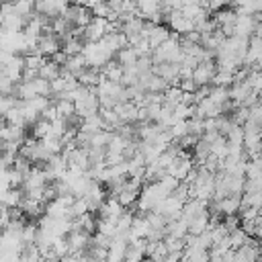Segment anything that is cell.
<instances>
[{"mask_svg": "<svg viewBox=\"0 0 262 262\" xmlns=\"http://www.w3.org/2000/svg\"><path fill=\"white\" fill-rule=\"evenodd\" d=\"M182 47H180V39L178 33H172L170 39H166L164 43H160L154 51H151V59L154 63H162V61H170V63H180L182 61Z\"/></svg>", "mask_w": 262, "mask_h": 262, "instance_id": "6da1fadb", "label": "cell"}, {"mask_svg": "<svg viewBox=\"0 0 262 262\" xmlns=\"http://www.w3.org/2000/svg\"><path fill=\"white\" fill-rule=\"evenodd\" d=\"M86 59L88 68H102L108 59H113V51L104 45V41H84L82 43V51H80Z\"/></svg>", "mask_w": 262, "mask_h": 262, "instance_id": "7a4b0ae2", "label": "cell"}, {"mask_svg": "<svg viewBox=\"0 0 262 262\" xmlns=\"http://www.w3.org/2000/svg\"><path fill=\"white\" fill-rule=\"evenodd\" d=\"M194 168H192V158L184 151V149H180L178 154H176V158L170 162V166H168V174H172L174 178H178V180H184L190 172H192Z\"/></svg>", "mask_w": 262, "mask_h": 262, "instance_id": "3957f363", "label": "cell"}, {"mask_svg": "<svg viewBox=\"0 0 262 262\" xmlns=\"http://www.w3.org/2000/svg\"><path fill=\"white\" fill-rule=\"evenodd\" d=\"M111 29V20L104 16H92L90 23L84 27V41H100Z\"/></svg>", "mask_w": 262, "mask_h": 262, "instance_id": "277c9868", "label": "cell"}, {"mask_svg": "<svg viewBox=\"0 0 262 262\" xmlns=\"http://www.w3.org/2000/svg\"><path fill=\"white\" fill-rule=\"evenodd\" d=\"M215 72H217V63H213V59H205V61L194 66L192 80H194L196 86H207V84H211Z\"/></svg>", "mask_w": 262, "mask_h": 262, "instance_id": "5b68a950", "label": "cell"}, {"mask_svg": "<svg viewBox=\"0 0 262 262\" xmlns=\"http://www.w3.org/2000/svg\"><path fill=\"white\" fill-rule=\"evenodd\" d=\"M59 49H61V45H59L57 37H55L51 31H45L43 35H39V41H37L35 51H39L43 57H51V55L57 53Z\"/></svg>", "mask_w": 262, "mask_h": 262, "instance_id": "8992f818", "label": "cell"}, {"mask_svg": "<svg viewBox=\"0 0 262 262\" xmlns=\"http://www.w3.org/2000/svg\"><path fill=\"white\" fill-rule=\"evenodd\" d=\"M125 211V207L119 203V199L113 194V196H108V199H104L102 201V205L98 207V217H102V219H111V221H117L119 219V215Z\"/></svg>", "mask_w": 262, "mask_h": 262, "instance_id": "52a82bcc", "label": "cell"}, {"mask_svg": "<svg viewBox=\"0 0 262 262\" xmlns=\"http://www.w3.org/2000/svg\"><path fill=\"white\" fill-rule=\"evenodd\" d=\"M127 239L121 237V235H115L111 237L108 246H106V260H113V262H119V260H125V252H127Z\"/></svg>", "mask_w": 262, "mask_h": 262, "instance_id": "ba28073f", "label": "cell"}, {"mask_svg": "<svg viewBox=\"0 0 262 262\" xmlns=\"http://www.w3.org/2000/svg\"><path fill=\"white\" fill-rule=\"evenodd\" d=\"M254 27H256L254 14H237V18L233 23V35L252 37L254 35Z\"/></svg>", "mask_w": 262, "mask_h": 262, "instance_id": "9c48e42d", "label": "cell"}, {"mask_svg": "<svg viewBox=\"0 0 262 262\" xmlns=\"http://www.w3.org/2000/svg\"><path fill=\"white\" fill-rule=\"evenodd\" d=\"M86 68H88V66H86V59H84V55H82V53L68 55V57H66V63L61 66V70H66V72H70V74H74L76 78H78Z\"/></svg>", "mask_w": 262, "mask_h": 262, "instance_id": "30bf717a", "label": "cell"}, {"mask_svg": "<svg viewBox=\"0 0 262 262\" xmlns=\"http://www.w3.org/2000/svg\"><path fill=\"white\" fill-rule=\"evenodd\" d=\"M20 199H23V190L18 186H10L4 194H0V205L12 209V207H18L20 205Z\"/></svg>", "mask_w": 262, "mask_h": 262, "instance_id": "8fae6325", "label": "cell"}, {"mask_svg": "<svg viewBox=\"0 0 262 262\" xmlns=\"http://www.w3.org/2000/svg\"><path fill=\"white\" fill-rule=\"evenodd\" d=\"M209 223H211V215H209L207 211H203L201 215H196L194 219L188 221V233L199 235V233H203V231L209 227Z\"/></svg>", "mask_w": 262, "mask_h": 262, "instance_id": "7c38bea8", "label": "cell"}, {"mask_svg": "<svg viewBox=\"0 0 262 262\" xmlns=\"http://www.w3.org/2000/svg\"><path fill=\"white\" fill-rule=\"evenodd\" d=\"M61 74V66L59 63H55L53 59H45L43 63H41V68H39V76L41 78H45V80H53V78H57Z\"/></svg>", "mask_w": 262, "mask_h": 262, "instance_id": "4fadbf2b", "label": "cell"}, {"mask_svg": "<svg viewBox=\"0 0 262 262\" xmlns=\"http://www.w3.org/2000/svg\"><path fill=\"white\" fill-rule=\"evenodd\" d=\"M137 51L131 47V45H125L123 49H119L117 51V61L123 66V68H127V66H135V61H137Z\"/></svg>", "mask_w": 262, "mask_h": 262, "instance_id": "5bb4252c", "label": "cell"}, {"mask_svg": "<svg viewBox=\"0 0 262 262\" xmlns=\"http://www.w3.org/2000/svg\"><path fill=\"white\" fill-rule=\"evenodd\" d=\"M55 108H57V113H59L61 119H70V117L76 115V104H74V100L63 98V96H59V98L55 100Z\"/></svg>", "mask_w": 262, "mask_h": 262, "instance_id": "9a60e30c", "label": "cell"}, {"mask_svg": "<svg viewBox=\"0 0 262 262\" xmlns=\"http://www.w3.org/2000/svg\"><path fill=\"white\" fill-rule=\"evenodd\" d=\"M31 133H33V139H43V137H47L49 133H51V121H47V119H37L33 125H31Z\"/></svg>", "mask_w": 262, "mask_h": 262, "instance_id": "2e32d148", "label": "cell"}, {"mask_svg": "<svg viewBox=\"0 0 262 262\" xmlns=\"http://www.w3.org/2000/svg\"><path fill=\"white\" fill-rule=\"evenodd\" d=\"M211 82L215 86H231L235 82V72H231V70H217Z\"/></svg>", "mask_w": 262, "mask_h": 262, "instance_id": "e0dca14e", "label": "cell"}, {"mask_svg": "<svg viewBox=\"0 0 262 262\" xmlns=\"http://www.w3.org/2000/svg\"><path fill=\"white\" fill-rule=\"evenodd\" d=\"M12 6H14V10H16L20 16L29 18V16L33 14V10H35V0H14Z\"/></svg>", "mask_w": 262, "mask_h": 262, "instance_id": "ac0fdd59", "label": "cell"}, {"mask_svg": "<svg viewBox=\"0 0 262 262\" xmlns=\"http://www.w3.org/2000/svg\"><path fill=\"white\" fill-rule=\"evenodd\" d=\"M20 237H23V244H33L37 239V227L33 223H25L20 227Z\"/></svg>", "mask_w": 262, "mask_h": 262, "instance_id": "d6986e66", "label": "cell"}, {"mask_svg": "<svg viewBox=\"0 0 262 262\" xmlns=\"http://www.w3.org/2000/svg\"><path fill=\"white\" fill-rule=\"evenodd\" d=\"M186 4V0H162V12H170V10H182V6Z\"/></svg>", "mask_w": 262, "mask_h": 262, "instance_id": "ffe728a7", "label": "cell"}, {"mask_svg": "<svg viewBox=\"0 0 262 262\" xmlns=\"http://www.w3.org/2000/svg\"><path fill=\"white\" fill-rule=\"evenodd\" d=\"M100 2H108V0H86V6H88V8H92V6L100 4Z\"/></svg>", "mask_w": 262, "mask_h": 262, "instance_id": "44dd1931", "label": "cell"}, {"mask_svg": "<svg viewBox=\"0 0 262 262\" xmlns=\"http://www.w3.org/2000/svg\"><path fill=\"white\" fill-rule=\"evenodd\" d=\"M70 4H76V6H86V0H70Z\"/></svg>", "mask_w": 262, "mask_h": 262, "instance_id": "7402d4cb", "label": "cell"}, {"mask_svg": "<svg viewBox=\"0 0 262 262\" xmlns=\"http://www.w3.org/2000/svg\"><path fill=\"white\" fill-rule=\"evenodd\" d=\"M2 2H14V0H2Z\"/></svg>", "mask_w": 262, "mask_h": 262, "instance_id": "603a6c76", "label": "cell"}, {"mask_svg": "<svg viewBox=\"0 0 262 262\" xmlns=\"http://www.w3.org/2000/svg\"><path fill=\"white\" fill-rule=\"evenodd\" d=\"M0 125H2V115H0Z\"/></svg>", "mask_w": 262, "mask_h": 262, "instance_id": "cb8c5ba5", "label": "cell"}, {"mask_svg": "<svg viewBox=\"0 0 262 262\" xmlns=\"http://www.w3.org/2000/svg\"><path fill=\"white\" fill-rule=\"evenodd\" d=\"M0 4H2V0H0Z\"/></svg>", "mask_w": 262, "mask_h": 262, "instance_id": "d4e9b609", "label": "cell"}]
</instances>
